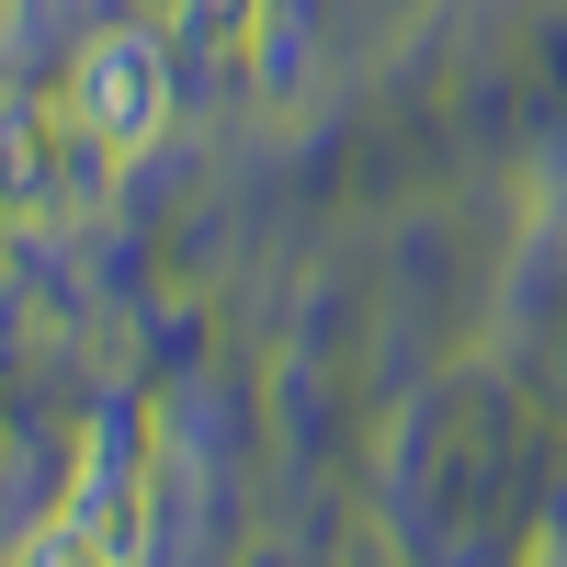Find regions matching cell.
<instances>
[{"instance_id":"1","label":"cell","mask_w":567,"mask_h":567,"mask_svg":"<svg viewBox=\"0 0 567 567\" xmlns=\"http://www.w3.org/2000/svg\"><path fill=\"white\" fill-rule=\"evenodd\" d=\"M148 545V420H103L45 556H136Z\"/></svg>"},{"instance_id":"2","label":"cell","mask_w":567,"mask_h":567,"mask_svg":"<svg viewBox=\"0 0 567 567\" xmlns=\"http://www.w3.org/2000/svg\"><path fill=\"white\" fill-rule=\"evenodd\" d=\"M69 91H80V136L103 159H148L159 148V125H171V58L148 34H103Z\"/></svg>"},{"instance_id":"3","label":"cell","mask_w":567,"mask_h":567,"mask_svg":"<svg viewBox=\"0 0 567 567\" xmlns=\"http://www.w3.org/2000/svg\"><path fill=\"white\" fill-rule=\"evenodd\" d=\"M261 12H272V0H182V23H194L205 58H250V45H261Z\"/></svg>"}]
</instances>
